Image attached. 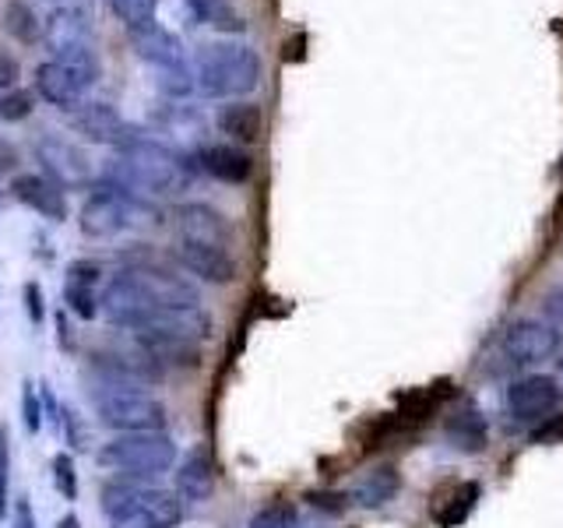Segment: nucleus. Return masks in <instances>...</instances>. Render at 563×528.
I'll return each mask as SVG.
<instances>
[{
    "instance_id": "b1692460",
    "label": "nucleus",
    "mask_w": 563,
    "mask_h": 528,
    "mask_svg": "<svg viewBox=\"0 0 563 528\" xmlns=\"http://www.w3.org/2000/svg\"><path fill=\"white\" fill-rule=\"evenodd\" d=\"M0 22H4V32L11 35V40L22 43V46H32V43L43 40V22H40V14L32 11L29 0H8Z\"/></svg>"
},
{
    "instance_id": "0eeeda50",
    "label": "nucleus",
    "mask_w": 563,
    "mask_h": 528,
    "mask_svg": "<svg viewBox=\"0 0 563 528\" xmlns=\"http://www.w3.org/2000/svg\"><path fill=\"white\" fill-rule=\"evenodd\" d=\"M560 352V331L545 321H515L500 334V356L507 366H536Z\"/></svg>"
},
{
    "instance_id": "7c9ffc66",
    "label": "nucleus",
    "mask_w": 563,
    "mask_h": 528,
    "mask_svg": "<svg viewBox=\"0 0 563 528\" xmlns=\"http://www.w3.org/2000/svg\"><path fill=\"white\" fill-rule=\"evenodd\" d=\"M8 490H11V444H8V427H0V515L8 510Z\"/></svg>"
},
{
    "instance_id": "1a4fd4ad",
    "label": "nucleus",
    "mask_w": 563,
    "mask_h": 528,
    "mask_svg": "<svg viewBox=\"0 0 563 528\" xmlns=\"http://www.w3.org/2000/svg\"><path fill=\"white\" fill-rule=\"evenodd\" d=\"M35 158H40L43 176L60 187H88L92 184V163L88 155L67 138H40L35 141Z\"/></svg>"
},
{
    "instance_id": "aec40b11",
    "label": "nucleus",
    "mask_w": 563,
    "mask_h": 528,
    "mask_svg": "<svg viewBox=\"0 0 563 528\" xmlns=\"http://www.w3.org/2000/svg\"><path fill=\"white\" fill-rule=\"evenodd\" d=\"M401 490V472L395 465H377L363 472L356 483L349 486L345 501L356 504V507H384L387 501H395V493Z\"/></svg>"
},
{
    "instance_id": "ddd939ff",
    "label": "nucleus",
    "mask_w": 563,
    "mask_h": 528,
    "mask_svg": "<svg viewBox=\"0 0 563 528\" xmlns=\"http://www.w3.org/2000/svg\"><path fill=\"white\" fill-rule=\"evenodd\" d=\"M88 88L92 85H88L67 61L53 57V61L35 67V92H40L49 106H60V110H67V113L85 102Z\"/></svg>"
},
{
    "instance_id": "c9c22d12",
    "label": "nucleus",
    "mask_w": 563,
    "mask_h": 528,
    "mask_svg": "<svg viewBox=\"0 0 563 528\" xmlns=\"http://www.w3.org/2000/svg\"><path fill=\"white\" fill-rule=\"evenodd\" d=\"M110 528H163L152 515L145 510H131V515H120V518H110Z\"/></svg>"
},
{
    "instance_id": "7ed1b4c3",
    "label": "nucleus",
    "mask_w": 563,
    "mask_h": 528,
    "mask_svg": "<svg viewBox=\"0 0 563 528\" xmlns=\"http://www.w3.org/2000/svg\"><path fill=\"white\" fill-rule=\"evenodd\" d=\"M194 75L205 96H251L261 81V57L240 43H205L194 57Z\"/></svg>"
},
{
    "instance_id": "393cba45",
    "label": "nucleus",
    "mask_w": 563,
    "mask_h": 528,
    "mask_svg": "<svg viewBox=\"0 0 563 528\" xmlns=\"http://www.w3.org/2000/svg\"><path fill=\"white\" fill-rule=\"evenodd\" d=\"M184 4L194 11V18L205 25H211L216 32H225V35H240L246 29V18L229 4V0H184Z\"/></svg>"
},
{
    "instance_id": "39448f33",
    "label": "nucleus",
    "mask_w": 563,
    "mask_h": 528,
    "mask_svg": "<svg viewBox=\"0 0 563 528\" xmlns=\"http://www.w3.org/2000/svg\"><path fill=\"white\" fill-rule=\"evenodd\" d=\"M137 216H141L137 194H128L120 187H102L85 198V205L78 211V226L85 237L110 240V237L123 233V229H131Z\"/></svg>"
},
{
    "instance_id": "e433bc0d",
    "label": "nucleus",
    "mask_w": 563,
    "mask_h": 528,
    "mask_svg": "<svg viewBox=\"0 0 563 528\" xmlns=\"http://www.w3.org/2000/svg\"><path fill=\"white\" fill-rule=\"evenodd\" d=\"M14 528H35V510H32L29 497H18V507H14Z\"/></svg>"
},
{
    "instance_id": "f257e3e1",
    "label": "nucleus",
    "mask_w": 563,
    "mask_h": 528,
    "mask_svg": "<svg viewBox=\"0 0 563 528\" xmlns=\"http://www.w3.org/2000/svg\"><path fill=\"white\" fill-rule=\"evenodd\" d=\"M117 176V187L128 190V194H180L190 187V163L173 152L166 145H158L152 138H137L131 145H123L113 158V169Z\"/></svg>"
},
{
    "instance_id": "f3484780",
    "label": "nucleus",
    "mask_w": 563,
    "mask_h": 528,
    "mask_svg": "<svg viewBox=\"0 0 563 528\" xmlns=\"http://www.w3.org/2000/svg\"><path fill=\"white\" fill-rule=\"evenodd\" d=\"M11 194L25 208H32L35 216L53 219V222H64L67 219V198H64V187L53 184L49 176L43 173H22L11 180Z\"/></svg>"
},
{
    "instance_id": "ea45409f",
    "label": "nucleus",
    "mask_w": 563,
    "mask_h": 528,
    "mask_svg": "<svg viewBox=\"0 0 563 528\" xmlns=\"http://www.w3.org/2000/svg\"><path fill=\"white\" fill-rule=\"evenodd\" d=\"M556 374H560V377H563V356H560V360H556Z\"/></svg>"
},
{
    "instance_id": "cd10ccee",
    "label": "nucleus",
    "mask_w": 563,
    "mask_h": 528,
    "mask_svg": "<svg viewBox=\"0 0 563 528\" xmlns=\"http://www.w3.org/2000/svg\"><path fill=\"white\" fill-rule=\"evenodd\" d=\"M53 486H57L64 501H78V469H75V458L70 454L53 458Z\"/></svg>"
},
{
    "instance_id": "f03ea898",
    "label": "nucleus",
    "mask_w": 563,
    "mask_h": 528,
    "mask_svg": "<svg viewBox=\"0 0 563 528\" xmlns=\"http://www.w3.org/2000/svg\"><path fill=\"white\" fill-rule=\"evenodd\" d=\"M99 469H106L113 480H134L145 483L158 472H169L176 465V444L166 430H145V433H117L110 444L96 451Z\"/></svg>"
},
{
    "instance_id": "9b49d317",
    "label": "nucleus",
    "mask_w": 563,
    "mask_h": 528,
    "mask_svg": "<svg viewBox=\"0 0 563 528\" xmlns=\"http://www.w3.org/2000/svg\"><path fill=\"white\" fill-rule=\"evenodd\" d=\"M173 261L180 264L184 272H190L201 282H216V286H229L236 278V257L229 254V246H211V243H190V240H176L173 246Z\"/></svg>"
},
{
    "instance_id": "72a5a7b5",
    "label": "nucleus",
    "mask_w": 563,
    "mask_h": 528,
    "mask_svg": "<svg viewBox=\"0 0 563 528\" xmlns=\"http://www.w3.org/2000/svg\"><path fill=\"white\" fill-rule=\"evenodd\" d=\"M307 501L313 504V507H321V510H331V515H339V510H345L349 507V501H345V493H307Z\"/></svg>"
},
{
    "instance_id": "6ab92c4d",
    "label": "nucleus",
    "mask_w": 563,
    "mask_h": 528,
    "mask_svg": "<svg viewBox=\"0 0 563 528\" xmlns=\"http://www.w3.org/2000/svg\"><path fill=\"white\" fill-rule=\"evenodd\" d=\"M198 166L216 176L222 184H246L254 176V158L251 152H243L240 145H205L198 155Z\"/></svg>"
},
{
    "instance_id": "a878e982",
    "label": "nucleus",
    "mask_w": 563,
    "mask_h": 528,
    "mask_svg": "<svg viewBox=\"0 0 563 528\" xmlns=\"http://www.w3.org/2000/svg\"><path fill=\"white\" fill-rule=\"evenodd\" d=\"M448 437L454 448H462L468 454L483 451L486 448V422H483V413L472 409V405H465L462 413H454L448 419Z\"/></svg>"
},
{
    "instance_id": "6e6552de",
    "label": "nucleus",
    "mask_w": 563,
    "mask_h": 528,
    "mask_svg": "<svg viewBox=\"0 0 563 528\" xmlns=\"http://www.w3.org/2000/svg\"><path fill=\"white\" fill-rule=\"evenodd\" d=\"M70 131H78L85 141H96V145H113V148H123L131 145V141H137V128H131L128 120L120 117L117 106L110 102H81L70 110L67 117Z\"/></svg>"
},
{
    "instance_id": "473e14b6",
    "label": "nucleus",
    "mask_w": 563,
    "mask_h": 528,
    "mask_svg": "<svg viewBox=\"0 0 563 528\" xmlns=\"http://www.w3.org/2000/svg\"><path fill=\"white\" fill-rule=\"evenodd\" d=\"M542 317H545V324L563 328V286H556L542 296Z\"/></svg>"
},
{
    "instance_id": "9d476101",
    "label": "nucleus",
    "mask_w": 563,
    "mask_h": 528,
    "mask_svg": "<svg viewBox=\"0 0 563 528\" xmlns=\"http://www.w3.org/2000/svg\"><path fill=\"white\" fill-rule=\"evenodd\" d=\"M507 409L515 419H525V422H536V419H545L550 413L560 409L563 402V387L556 377H545V374H532V377H521L507 387Z\"/></svg>"
},
{
    "instance_id": "4be33fe9",
    "label": "nucleus",
    "mask_w": 563,
    "mask_h": 528,
    "mask_svg": "<svg viewBox=\"0 0 563 528\" xmlns=\"http://www.w3.org/2000/svg\"><path fill=\"white\" fill-rule=\"evenodd\" d=\"M261 128H264L261 106L243 102V99L222 106V113H219V131L229 134L233 141H240V145H254V141L261 138Z\"/></svg>"
},
{
    "instance_id": "4c0bfd02",
    "label": "nucleus",
    "mask_w": 563,
    "mask_h": 528,
    "mask_svg": "<svg viewBox=\"0 0 563 528\" xmlns=\"http://www.w3.org/2000/svg\"><path fill=\"white\" fill-rule=\"evenodd\" d=\"M25 296H29L32 324H43V299H40V286H25Z\"/></svg>"
},
{
    "instance_id": "2eb2a0df",
    "label": "nucleus",
    "mask_w": 563,
    "mask_h": 528,
    "mask_svg": "<svg viewBox=\"0 0 563 528\" xmlns=\"http://www.w3.org/2000/svg\"><path fill=\"white\" fill-rule=\"evenodd\" d=\"M219 483V465L211 451L205 444H198L194 451H187V458L176 465V497L180 504H205L211 493H216Z\"/></svg>"
},
{
    "instance_id": "dca6fc26",
    "label": "nucleus",
    "mask_w": 563,
    "mask_h": 528,
    "mask_svg": "<svg viewBox=\"0 0 563 528\" xmlns=\"http://www.w3.org/2000/svg\"><path fill=\"white\" fill-rule=\"evenodd\" d=\"M176 237L190 243H211V246H229L233 243V229H229L225 216L208 205H180L173 211Z\"/></svg>"
},
{
    "instance_id": "4468645a",
    "label": "nucleus",
    "mask_w": 563,
    "mask_h": 528,
    "mask_svg": "<svg viewBox=\"0 0 563 528\" xmlns=\"http://www.w3.org/2000/svg\"><path fill=\"white\" fill-rule=\"evenodd\" d=\"M128 40H131L137 57L148 61L155 70H180V67H187L184 43L176 40L169 29L158 25L155 18H152V22H145V25L128 29Z\"/></svg>"
},
{
    "instance_id": "c85d7f7f",
    "label": "nucleus",
    "mask_w": 563,
    "mask_h": 528,
    "mask_svg": "<svg viewBox=\"0 0 563 528\" xmlns=\"http://www.w3.org/2000/svg\"><path fill=\"white\" fill-rule=\"evenodd\" d=\"M246 528H296V507L292 504H282V501L278 504H268V507L257 510Z\"/></svg>"
},
{
    "instance_id": "412c9836",
    "label": "nucleus",
    "mask_w": 563,
    "mask_h": 528,
    "mask_svg": "<svg viewBox=\"0 0 563 528\" xmlns=\"http://www.w3.org/2000/svg\"><path fill=\"white\" fill-rule=\"evenodd\" d=\"M43 40L49 43L53 57L67 50H81L88 46V22L81 11H57L43 29Z\"/></svg>"
},
{
    "instance_id": "58836bf2",
    "label": "nucleus",
    "mask_w": 563,
    "mask_h": 528,
    "mask_svg": "<svg viewBox=\"0 0 563 528\" xmlns=\"http://www.w3.org/2000/svg\"><path fill=\"white\" fill-rule=\"evenodd\" d=\"M60 528H81L78 515H64V518H60Z\"/></svg>"
},
{
    "instance_id": "a211bd4d",
    "label": "nucleus",
    "mask_w": 563,
    "mask_h": 528,
    "mask_svg": "<svg viewBox=\"0 0 563 528\" xmlns=\"http://www.w3.org/2000/svg\"><path fill=\"white\" fill-rule=\"evenodd\" d=\"M99 293H102V264L99 261H75L67 268L64 299L67 310L78 314L81 321H92L99 314Z\"/></svg>"
},
{
    "instance_id": "f8f14e48",
    "label": "nucleus",
    "mask_w": 563,
    "mask_h": 528,
    "mask_svg": "<svg viewBox=\"0 0 563 528\" xmlns=\"http://www.w3.org/2000/svg\"><path fill=\"white\" fill-rule=\"evenodd\" d=\"M134 342L141 345V352L158 366V370H198L201 366V342L184 339V334L173 331H158V328H145V331H131Z\"/></svg>"
},
{
    "instance_id": "c756f323",
    "label": "nucleus",
    "mask_w": 563,
    "mask_h": 528,
    "mask_svg": "<svg viewBox=\"0 0 563 528\" xmlns=\"http://www.w3.org/2000/svg\"><path fill=\"white\" fill-rule=\"evenodd\" d=\"M22 419H25L29 433H40V427H43V402H40V395H35L32 381L22 384Z\"/></svg>"
},
{
    "instance_id": "bb28decb",
    "label": "nucleus",
    "mask_w": 563,
    "mask_h": 528,
    "mask_svg": "<svg viewBox=\"0 0 563 528\" xmlns=\"http://www.w3.org/2000/svg\"><path fill=\"white\" fill-rule=\"evenodd\" d=\"M32 110H35V96L29 88H11V92L0 96V120L4 123H22L32 117Z\"/></svg>"
},
{
    "instance_id": "f704fd0d",
    "label": "nucleus",
    "mask_w": 563,
    "mask_h": 528,
    "mask_svg": "<svg viewBox=\"0 0 563 528\" xmlns=\"http://www.w3.org/2000/svg\"><path fill=\"white\" fill-rule=\"evenodd\" d=\"M532 440H539V444H550V440H563V413L560 416H545L542 427L532 433Z\"/></svg>"
},
{
    "instance_id": "20e7f679",
    "label": "nucleus",
    "mask_w": 563,
    "mask_h": 528,
    "mask_svg": "<svg viewBox=\"0 0 563 528\" xmlns=\"http://www.w3.org/2000/svg\"><path fill=\"white\" fill-rule=\"evenodd\" d=\"M96 416L102 427L117 433H145V430H166V405L141 387H113L99 384L92 392Z\"/></svg>"
},
{
    "instance_id": "5701e85b",
    "label": "nucleus",
    "mask_w": 563,
    "mask_h": 528,
    "mask_svg": "<svg viewBox=\"0 0 563 528\" xmlns=\"http://www.w3.org/2000/svg\"><path fill=\"white\" fill-rule=\"evenodd\" d=\"M475 501H479V483H457L451 493H444V497L437 493L433 518L444 525V528H454V525H462L472 515Z\"/></svg>"
},
{
    "instance_id": "2f4dec72",
    "label": "nucleus",
    "mask_w": 563,
    "mask_h": 528,
    "mask_svg": "<svg viewBox=\"0 0 563 528\" xmlns=\"http://www.w3.org/2000/svg\"><path fill=\"white\" fill-rule=\"evenodd\" d=\"M18 78H22V64H18V57L11 50L0 46V96L11 92V88L18 85Z\"/></svg>"
},
{
    "instance_id": "423d86ee",
    "label": "nucleus",
    "mask_w": 563,
    "mask_h": 528,
    "mask_svg": "<svg viewBox=\"0 0 563 528\" xmlns=\"http://www.w3.org/2000/svg\"><path fill=\"white\" fill-rule=\"evenodd\" d=\"M99 314L113 328L141 331V328H148L163 310L152 304V299L145 296V289H141L128 272H120V275H113L102 286V293H99Z\"/></svg>"
}]
</instances>
